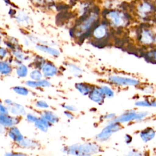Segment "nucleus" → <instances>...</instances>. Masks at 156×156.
Listing matches in <instances>:
<instances>
[{
  "label": "nucleus",
  "instance_id": "nucleus-35",
  "mask_svg": "<svg viewBox=\"0 0 156 156\" xmlns=\"http://www.w3.org/2000/svg\"><path fill=\"white\" fill-rule=\"evenodd\" d=\"M6 54H7L6 49H5L4 48H1V50H0V55H1V58H3L4 57H5L6 55Z\"/></svg>",
  "mask_w": 156,
  "mask_h": 156
},
{
  "label": "nucleus",
  "instance_id": "nucleus-17",
  "mask_svg": "<svg viewBox=\"0 0 156 156\" xmlns=\"http://www.w3.org/2000/svg\"><path fill=\"white\" fill-rule=\"evenodd\" d=\"M35 125L38 129H39L41 131L46 132L48 130V127H49L50 126V122L41 118L37 119V121L35 122Z\"/></svg>",
  "mask_w": 156,
  "mask_h": 156
},
{
  "label": "nucleus",
  "instance_id": "nucleus-27",
  "mask_svg": "<svg viewBox=\"0 0 156 156\" xmlns=\"http://www.w3.org/2000/svg\"><path fill=\"white\" fill-rule=\"evenodd\" d=\"M69 70L74 75V76H78L79 74H81V69L80 68H79L77 66H76L74 65L73 64H70L69 65Z\"/></svg>",
  "mask_w": 156,
  "mask_h": 156
},
{
  "label": "nucleus",
  "instance_id": "nucleus-1",
  "mask_svg": "<svg viewBox=\"0 0 156 156\" xmlns=\"http://www.w3.org/2000/svg\"><path fill=\"white\" fill-rule=\"evenodd\" d=\"M99 147L94 143H85L83 144H74L63 149V152L77 155H90L98 152Z\"/></svg>",
  "mask_w": 156,
  "mask_h": 156
},
{
  "label": "nucleus",
  "instance_id": "nucleus-8",
  "mask_svg": "<svg viewBox=\"0 0 156 156\" xmlns=\"http://www.w3.org/2000/svg\"><path fill=\"white\" fill-rule=\"evenodd\" d=\"M0 122L1 124L4 126L11 127L13 125L18 124L19 122V119L17 118L9 116H7V115L1 114Z\"/></svg>",
  "mask_w": 156,
  "mask_h": 156
},
{
  "label": "nucleus",
  "instance_id": "nucleus-40",
  "mask_svg": "<svg viewBox=\"0 0 156 156\" xmlns=\"http://www.w3.org/2000/svg\"><path fill=\"white\" fill-rule=\"evenodd\" d=\"M5 102L7 104L9 105V104H10L12 102V101L11 100H10V99H6V100H5Z\"/></svg>",
  "mask_w": 156,
  "mask_h": 156
},
{
  "label": "nucleus",
  "instance_id": "nucleus-36",
  "mask_svg": "<svg viewBox=\"0 0 156 156\" xmlns=\"http://www.w3.org/2000/svg\"><path fill=\"white\" fill-rule=\"evenodd\" d=\"M129 155H142L143 154L139 152L138 151H131V152H130V153L129 154Z\"/></svg>",
  "mask_w": 156,
  "mask_h": 156
},
{
  "label": "nucleus",
  "instance_id": "nucleus-32",
  "mask_svg": "<svg viewBox=\"0 0 156 156\" xmlns=\"http://www.w3.org/2000/svg\"><path fill=\"white\" fill-rule=\"evenodd\" d=\"M0 112H1V114L8 115V113H9L7 108L6 107H5L4 106H3L2 104H1V105H0Z\"/></svg>",
  "mask_w": 156,
  "mask_h": 156
},
{
  "label": "nucleus",
  "instance_id": "nucleus-3",
  "mask_svg": "<svg viewBox=\"0 0 156 156\" xmlns=\"http://www.w3.org/2000/svg\"><path fill=\"white\" fill-rule=\"evenodd\" d=\"M121 129L118 122L113 121L109 125L105 127L103 130L96 136V140L100 141H104L108 140L110 136L115 132H116Z\"/></svg>",
  "mask_w": 156,
  "mask_h": 156
},
{
  "label": "nucleus",
  "instance_id": "nucleus-11",
  "mask_svg": "<svg viewBox=\"0 0 156 156\" xmlns=\"http://www.w3.org/2000/svg\"><path fill=\"white\" fill-rule=\"evenodd\" d=\"M9 109L10 112L14 115H23L26 113V110L22 105L13 102L9 105Z\"/></svg>",
  "mask_w": 156,
  "mask_h": 156
},
{
  "label": "nucleus",
  "instance_id": "nucleus-9",
  "mask_svg": "<svg viewBox=\"0 0 156 156\" xmlns=\"http://www.w3.org/2000/svg\"><path fill=\"white\" fill-rule=\"evenodd\" d=\"M42 72L45 76H53L57 72V68L51 63H44L41 68Z\"/></svg>",
  "mask_w": 156,
  "mask_h": 156
},
{
  "label": "nucleus",
  "instance_id": "nucleus-29",
  "mask_svg": "<svg viewBox=\"0 0 156 156\" xmlns=\"http://www.w3.org/2000/svg\"><path fill=\"white\" fill-rule=\"evenodd\" d=\"M13 55L18 59L20 60H26V57L24 55V54L23 53H22L21 51H13Z\"/></svg>",
  "mask_w": 156,
  "mask_h": 156
},
{
  "label": "nucleus",
  "instance_id": "nucleus-34",
  "mask_svg": "<svg viewBox=\"0 0 156 156\" xmlns=\"http://www.w3.org/2000/svg\"><path fill=\"white\" fill-rule=\"evenodd\" d=\"M124 139H125V141L127 144H130L132 141V138L129 135H126Z\"/></svg>",
  "mask_w": 156,
  "mask_h": 156
},
{
  "label": "nucleus",
  "instance_id": "nucleus-25",
  "mask_svg": "<svg viewBox=\"0 0 156 156\" xmlns=\"http://www.w3.org/2000/svg\"><path fill=\"white\" fill-rule=\"evenodd\" d=\"M13 90L15 93H16L17 94H20V95L26 96V95L28 94V93H29V91L26 88H25L24 87H19V86L15 87L13 88Z\"/></svg>",
  "mask_w": 156,
  "mask_h": 156
},
{
  "label": "nucleus",
  "instance_id": "nucleus-19",
  "mask_svg": "<svg viewBox=\"0 0 156 156\" xmlns=\"http://www.w3.org/2000/svg\"><path fill=\"white\" fill-rule=\"evenodd\" d=\"M144 58L147 62L156 64V49H153L145 53Z\"/></svg>",
  "mask_w": 156,
  "mask_h": 156
},
{
  "label": "nucleus",
  "instance_id": "nucleus-18",
  "mask_svg": "<svg viewBox=\"0 0 156 156\" xmlns=\"http://www.w3.org/2000/svg\"><path fill=\"white\" fill-rule=\"evenodd\" d=\"M76 89L83 95H87L89 94L92 89L90 88V85L84 83H77L76 84Z\"/></svg>",
  "mask_w": 156,
  "mask_h": 156
},
{
  "label": "nucleus",
  "instance_id": "nucleus-14",
  "mask_svg": "<svg viewBox=\"0 0 156 156\" xmlns=\"http://www.w3.org/2000/svg\"><path fill=\"white\" fill-rule=\"evenodd\" d=\"M26 84L32 88L35 87H49L51 85V83L49 81L46 80H28L26 82Z\"/></svg>",
  "mask_w": 156,
  "mask_h": 156
},
{
  "label": "nucleus",
  "instance_id": "nucleus-13",
  "mask_svg": "<svg viewBox=\"0 0 156 156\" xmlns=\"http://www.w3.org/2000/svg\"><path fill=\"white\" fill-rule=\"evenodd\" d=\"M107 35V30L104 25L97 26L93 30L94 37L98 40H102Z\"/></svg>",
  "mask_w": 156,
  "mask_h": 156
},
{
  "label": "nucleus",
  "instance_id": "nucleus-21",
  "mask_svg": "<svg viewBox=\"0 0 156 156\" xmlns=\"http://www.w3.org/2000/svg\"><path fill=\"white\" fill-rule=\"evenodd\" d=\"M0 71L2 74H8L11 71V67L5 62H1L0 64Z\"/></svg>",
  "mask_w": 156,
  "mask_h": 156
},
{
  "label": "nucleus",
  "instance_id": "nucleus-7",
  "mask_svg": "<svg viewBox=\"0 0 156 156\" xmlns=\"http://www.w3.org/2000/svg\"><path fill=\"white\" fill-rule=\"evenodd\" d=\"M104 96L105 95L104 94L100 88H93L89 93L90 99L96 103L102 102L104 101Z\"/></svg>",
  "mask_w": 156,
  "mask_h": 156
},
{
  "label": "nucleus",
  "instance_id": "nucleus-5",
  "mask_svg": "<svg viewBox=\"0 0 156 156\" xmlns=\"http://www.w3.org/2000/svg\"><path fill=\"white\" fill-rule=\"evenodd\" d=\"M109 80L115 84L123 86H136L140 83V81L136 79L116 76L109 77Z\"/></svg>",
  "mask_w": 156,
  "mask_h": 156
},
{
  "label": "nucleus",
  "instance_id": "nucleus-31",
  "mask_svg": "<svg viewBox=\"0 0 156 156\" xmlns=\"http://www.w3.org/2000/svg\"><path fill=\"white\" fill-rule=\"evenodd\" d=\"M38 119V118H37L35 116H34L32 114H28L27 115V121L29 122H34L35 123L37 121Z\"/></svg>",
  "mask_w": 156,
  "mask_h": 156
},
{
  "label": "nucleus",
  "instance_id": "nucleus-24",
  "mask_svg": "<svg viewBox=\"0 0 156 156\" xmlns=\"http://www.w3.org/2000/svg\"><path fill=\"white\" fill-rule=\"evenodd\" d=\"M100 89L101 90V91H102V93H104L105 96H106V97H107L108 98L113 97V96H114L113 91L108 87H107V86H102V87H101L100 88Z\"/></svg>",
  "mask_w": 156,
  "mask_h": 156
},
{
  "label": "nucleus",
  "instance_id": "nucleus-23",
  "mask_svg": "<svg viewBox=\"0 0 156 156\" xmlns=\"http://www.w3.org/2000/svg\"><path fill=\"white\" fill-rule=\"evenodd\" d=\"M151 10V7L150 5H149L148 4H147L146 2L143 3L141 5V6L139 8V11L142 16H145L146 13L150 12Z\"/></svg>",
  "mask_w": 156,
  "mask_h": 156
},
{
  "label": "nucleus",
  "instance_id": "nucleus-2",
  "mask_svg": "<svg viewBox=\"0 0 156 156\" xmlns=\"http://www.w3.org/2000/svg\"><path fill=\"white\" fill-rule=\"evenodd\" d=\"M148 115L149 112L146 111L136 112L134 110H130L126 112L118 118H116L113 120V121L118 122H127L133 120L136 121H140L144 119Z\"/></svg>",
  "mask_w": 156,
  "mask_h": 156
},
{
  "label": "nucleus",
  "instance_id": "nucleus-38",
  "mask_svg": "<svg viewBox=\"0 0 156 156\" xmlns=\"http://www.w3.org/2000/svg\"><path fill=\"white\" fill-rule=\"evenodd\" d=\"M115 116V113H110V114H108V115H105L104 116V118L105 119H110V118H113Z\"/></svg>",
  "mask_w": 156,
  "mask_h": 156
},
{
  "label": "nucleus",
  "instance_id": "nucleus-37",
  "mask_svg": "<svg viewBox=\"0 0 156 156\" xmlns=\"http://www.w3.org/2000/svg\"><path fill=\"white\" fill-rule=\"evenodd\" d=\"M65 115L69 119H73V118H74V115H73L71 113H70V112H65Z\"/></svg>",
  "mask_w": 156,
  "mask_h": 156
},
{
  "label": "nucleus",
  "instance_id": "nucleus-33",
  "mask_svg": "<svg viewBox=\"0 0 156 156\" xmlns=\"http://www.w3.org/2000/svg\"><path fill=\"white\" fill-rule=\"evenodd\" d=\"M63 107L68 110H70V111H76L77 110V108L73 106V105H63Z\"/></svg>",
  "mask_w": 156,
  "mask_h": 156
},
{
  "label": "nucleus",
  "instance_id": "nucleus-30",
  "mask_svg": "<svg viewBox=\"0 0 156 156\" xmlns=\"http://www.w3.org/2000/svg\"><path fill=\"white\" fill-rule=\"evenodd\" d=\"M36 105L38 107L40 108H48V104L44 101H37L36 103Z\"/></svg>",
  "mask_w": 156,
  "mask_h": 156
},
{
  "label": "nucleus",
  "instance_id": "nucleus-12",
  "mask_svg": "<svg viewBox=\"0 0 156 156\" xmlns=\"http://www.w3.org/2000/svg\"><path fill=\"white\" fill-rule=\"evenodd\" d=\"M9 136L16 142H20L23 140V136L19 129L16 127H12L9 131Z\"/></svg>",
  "mask_w": 156,
  "mask_h": 156
},
{
  "label": "nucleus",
  "instance_id": "nucleus-20",
  "mask_svg": "<svg viewBox=\"0 0 156 156\" xmlns=\"http://www.w3.org/2000/svg\"><path fill=\"white\" fill-rule=\"evenodd\" d=\"M19 144L20 146L24 147H30V148H34L37 146V143L35 141H31L28 139H24L21 140L20 142H19Z\"/></svg>",
  "mask_w": 156,
  "mask_h": 156
},
{
  "label": "nucleus",
  "instance_id": "nucleus-10",
  "mask_svg": "<svg viewBox=\"0 0 156 156\" xmlns=\"http://www.w3.org/2000/svg\"><path fill=\"white\" fill-rule=\"evenodd\" d=\"M108 16L112 19L113 23L116 26H121L125 24L124 18L119 13L116 12H111L108 13Z\"/></svg>",
  "mask_w": 156,
  "mask_h": 156
},
{
  "label": "nucleus",
  "instance_id": "nucleus-26",
  "mask_svg": "<svg viewBox=\"0 0 156 156\" xmlns=\"http://www.w3.org/2000/svg\"><path fill=\"white\" fill-rule=\"evenodd\" d=\"M30 77L32 79H33L34 80H39L41 78L42 74H41V72L39 70L35 69V70H33L30 73Z\"/></svg>",
  "mask_w": 156,
  "mask_h": 156
},
{
  "label": "nucleus",
  "instance_id": "nucleus-15",
  "mask_svg": "<svg viewBox=\"0 0 156 156\" xmlns=\"http://www.w3.org/2000/svg\"><path fill=\"white\" fill-rule=\"evenodd\" d=\"M36 48L41 51L46 52V53H48L51 55L55 56V57H57L60 55V52L58 50H57L56 49L45 46V45H42V44H38L36 45Z\"/></svg>",
  "mask_w": 156,
  "mask_h": 156
},
{
  "label": "nucleus",
  "instance_id": "nucleus-6",
  "mask_svg": "<svg viewBox=\"0 0 156 156\" xmlns=\"http://www.w3.org/2000/svg\"><path fill=\"white\" fill-rule=\"evenodd\" d=\"M156 136L155 130L151 127H147L143 130L140 133V136L141 140L145 142H149L152 139H154Z\"/></svg>",
  "mask_w": 156,
  "mask_h": 156
},
{
  "label": "nucleus",
  "instance_id": "nucleus-28",
  "mask_svg": "<svg viewBox=\"0 0 156 156\" xmlns=\"http://www.w3.org/2000/svg\"><path fill=\"white\" fill-rule=\"evenodd\" d=\"M135 105L136 106H138V107H150L151 106V101L147 99L138 101L135 103Z\"/></svg>",
  "mask_w": 156,
  "mask_h": 156
},
{
  "label": "nucleus",
  "instance_id": "nucleus-16",
  "mask_svg": "<svg viewBox=\"0 0 156 156\" xmlns=\"http://www.w3.org/2000/svg\"><path fill=\"white\" fill-rule=\"evenodd\" d=\"M41 117L48 121L50 123H55L58 121V118H57V116L52 112L49 111L43 112L41 113Z\"/></svg>",
  "mask_w": 156,
  "mask_h": 156
},
{
  "label": "nucleus",
  "instance_id": "nucleus-4",
  "mask_svg": "<svg viewBox=\"0 0 156 156\" xmlns=\"http://www.w3.org/2000/svg\"><path fill=\"white\" fill-rule=\"evenodd\" d=\"M141 43L144 45H153L156 43V34L151 30L144 29L138 36Z\"/></svg>",
  "mask_w": 156,
  "mask_h": 156
},
{
  "label": "nucleus",
  "instance_id": "nucleus-41",
  "mask_svg": "<svg viewBox=\"0 0 156 156\" xmlns=\"http://www.w3.org/2000/svg\"><path fill=\"white\" fill-rule=\"evenodd\" d=\"M94 12H95V13H99V8L98 7H94Z\"/></svg>",
  "mask_w": 156,
  "mask_h": 156
},
{
  "label": "nucleus",
  "instance_id": "nucleus-22",
  "mask_svg": "<svg viewBox=\"0 0 156 156\" xmlns=\"http://www.w3.org/2000/svg\"><path fill=\"white\" fill-rule=\"evenodd\" d=\"M16 73L19 77H25L27 74V68L24 65H20L16 69Z\"/></svg>",
  "mask_w": 156,
  "mask_h": 156
},
{
  "label": "nucleus",
  "instance_id": "nucleus-39",
  "mask_svg": "<svg viewBox=\"0 0 156 156\" xmlns=\"http://www.w3.org/2000/svg\"><path fill=\"white\" fill-rule=\"evenodd\" d=\"M152 107H156V99L151 101V106Z\"/></svg>",
  "mask_w": 156,
  "mask_h": 156
}]
</instances>
